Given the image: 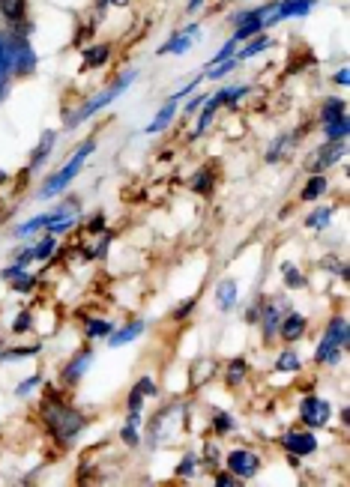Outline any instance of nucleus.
Returning a JSON list of instances; mask_svg holds the SVG:
<instances>
[{
    "instance_id": "obj_8",
    "label": "nucleus",
    "mask_w": 350,
    "mask_h": 487,
    "mask_svg": "<svg viewBox=\"0 0 350 487\" xmlns=\"http://www.w3.org/2000/svg\"><path fill=\"white\" fill-rule=\"evenodd\" d=\"M302 332H306V317H299V314H291V317L282 323V335L287 341H297Z\"/></svg>"
},
{
    "instance_id": "obj_20",
    "label": "nucleus",
    "mask_w": 350,
    "mask_h": 487,
    "mask_svg": "<svg viewBox=\"0 0 350 487\" xmlns=\"http://www.w3.org/2000/svg\"><path fill=\"white\" fill-rule=\"evenodd\" d=\"M105 57H108V48H105V45H96L93 51H87V63H90V66H99V63H105Z\"/></svg>"
},
{
    "instance_id": "obj_12",
    "label": "nucleus",
    "mask_w": 350,
    "mask_h": 487,
    "mask_svg": "<svg viewBox=\"0 0 350 487\" xmlns=\"http://www.w3.org/2000/svg\"><path fill=\"white\" fill-rule=\"evenodd\" d=\"M174 108H177V96H174V99H171V102H168V105H165L162 111H159L156 123H150V132H159V129H165V125L171 123V117H174Z\"/></svg>"
},
{
    "instance_id": "obj_24",
    "label": "nucleus",
    "mask_w": 350,
    "mask_h": 487,
    "mask_svg": "<svg viewBox=\"0 0 350 487\" xmlns=\"http://www.w3.org/2000/svg\"><path fill=\"white\" fill-rule=\"evenodd\" d=\"M87 362H90V356H87V353H84V356H78V362H75V365L66 371V376H78V374H81V368H84Z\"/></svg>"
},
{
    "instance_id": "obj_28",
    "label": "nucleus",
    "mask_w": 350,
    "mask_h": 487,
    "mask_svg": "<svg viewBox=\"0 0 350 487\" xmlns=\"http://www.w3.org/2000/svg\"><path fill=\"white\" fill-rule=\"evenodd\" d=\"M242 374H246V368H242V362H237V365L231 368V374H227V380H231V383H240Z\"/></svg>"
},
{
    "instance_id": "obj_35",
    "label": "nucleus",
    "mask_w": 350,
    "mask_h": 487,
    "mask_svg": "<svg viewBox=\"0 0 350 487\" xmlns=\"http://www.w3.org/2000/svg\"><path fill=\"white\" fill-rule=\"evenodd\" d=\"M36 383H39V376H34V380H27V383H24V386L19 389V395H27V391H30V389H34Z\"/></svg>"
},
{
    "instance_id": "obj_26",
    "label": "nucleus",
    "mask_w": 350,
    "mask_h": 487,
    "mask_svg": "<svg viewBox=\"0 0 350 487\" xmlns=\"http://www.w3.org/2000/svg\"><path fill=\"white\" fill-rule=\"evenodd\" d=\"M51 248H54V240L48 237V240H45V242H42V245L34 251V257H48V255H51Z\"/></svg>"
},
{
    "instance_id": "obj_41",
    "label": "nucleus",
    "mask_w": 350,
    "mask_h": 487,
    "mask_svg": "<svg viewBox=\"0 0 350 487\" xmlns=\"http://www.w3.org/2000/svg\"><path fill=\"white\" fill-rule=\"evenodd\" d=\"M201 4H204V0H189V12H195V9L201 6Z\"/></svg>"
},
{
    "instance_id": "obj_14",
    "label": "nucleus",
    "mask_w": 350,
    "mask_h": 487,
    "mask_svg": "<svg viewBox=\"0 0 350 487\" xmlns=\"http://www.w3.org/2000/svg\"><path fill=\"white\" fill-rule=\"evenodd\" d=\"M326 338H332V341L339 344V347H344V344H347V323H344V320H332Z\"/></svg>"
},
{
    "instance_id": "obj_32",
    "label": "nucleus",
    "mask_w": 350,
    "mask_h": 487,
    "mask_svg": "<svg viewBox=\"0 0 350 487\" xmlns=\"http://www.w3.org/2000/svg\"><path fill=\"white\" fill-rule=\"evenodd\" d=\"M4 72H6V48H4V42H0V81H4Z\"/></svg>"
},
{
    "instance_id": "obj_13",
    "label": "nucleus",
    "mask_w": 350,
    "mask_h": 487,
    "mask_svg": "<svg viewBox=\"0 0 350 487\" xmlns=\"http://www.w3.org/2000/svg\"><path fill=\"white\" fill-rule=\"evenodd\" d=\"M324 188H326V180H324L321 174L312 177V183H309L306 188H302V200H317V198L324 195Z\"/></svg>"
},
{
    "instance_id": "obj_27",
    "label": "nucleus",
    "mask_w": 350,
    "mask_h": 487,
    "mask_svg": "<svg viewBox=\"0 0 350 487\" xmlns=\"http://www.w3.org/2000/svg\"><path fill=\"white\" fill-rule=\"evenodd\" d=\"M123 439H126L129 446H135V443H138V436H135V413H132V421H129V425H126V431H123Z\"/></svg>"
},
{
    "instance_id": "obj_15",
    "label": "nucleus",
    "mask_w": 350,
    "mask_h": 487,
    "mask_svg": "<svg viewBox=\"0 0 350 487\" xmlns=\"http://www.w3.org/2000/svg\"><path fill=\"white\" fill-rule=\"evenodd\" d=\"M344 132H347V117H339V120L326 123V135H329V140H341Z\"/></svg>"
},
{
    "instance_id": "obj_39",
    "label": "nucleus",
    "mask_w": 350,
    "mask_h": 487,
    "mask_svg": "<svg viewBox=\"0 0 350 487\" xmlns=\"http://www.w3.org/2000/svg\"><path fill=\"white\" fill-rule=\"evenodd\" d=\"M30 326V317H21V320H15V332H19V329H27Z\"/></svg>"
},
{
    "instance_id": "obj_11",
    "label": "nucleus",
    "mask_w": 350,
    "mask_h": 487,
    "mask_svg": "<svg viewBox=\"0 0 350 487\" xmlns=\"http://www.w3.org/2000/svg\"><path fill=\"white\" fill-rule=\"evenodd\" d=\"M317 362H339V344L332 338H324L317 347Z\"/></svg>"
},
{
    "instance_id": "obj_6",
    "label": "nucleus",
    "mask_w": 350,
    "mask_h": 487,
    "mask_svg": "<svg viewBox=\"0 0 350 487\" xmlns=\"http://www.w3.org/2000/svg\"><path fill=\"white\" fill-rule=\"evenodd\" d=\"M284 448L291 454H312L317 448V439L312 434H287L284 436Z\"/></svg>"
},
{
    "instance_id": "obj_3",
    "label": "nucleus",
    "mask_w": 350,
    "mask_h": 487,
    "mask_svg": "<svg viewBox=\"0 0 350 487\" xmlns=\"http://www.w3.org/2000/svg\"><path fill=\"white\" fill-rule=\"evenodd\" d=\"M129 78H132V75H123V78H120V81H117V84H114V87H111L108 93H102V96H99V99H93V102H87V105L81 108V111H78V114H72V120H69V129H72V125H78V123H81L84 117H90V114H93V111H99V108H102V105H108V102H111V99L117 96V93H120V90H123V87L129 84Z\"/></svg>"
},
{
    "instance_id": "obj_4",
    "label": "nucleus",
    "mask_w": 350,
    "mask_h": 487,
    "mask_svg": "<svg viewBox=\"0 0 350 487\" xmlns=\"http://www.w3.org/2000/svg\"><path fill=\"white\" fill-rule=\"evenodd\" d=\"M299 413H302V419H306L309 428H321V425L329 421V404L321 401V398H306Z\"/></svg>"
},
{
    "instance_id": "obj_25",
    "label": "nucleus",
    "mask_w": 350,
    "mask_h": 487,
    "mask_svg": "<svg viewBox=\"0 0 350 487\" xmlns=\"http://www.w3.org/2000/svg\"><path fill=\"white\" fill-rule=\"evenodd\" d=\"M267 48V39H254L252 45H249V48L246 51H242V57H252V54H257V51H264Z\"/></svg>"
},
{
    "instance_id": "obj_38",
    "label": "nucleus",
    "mask_w": 350,
    "mask_h": 487,
    "mask_svg": "<svg viewBox=\"0 0 350 487\" xmlns=\"http://www.w3.org/2000/svg\"><path fill=\"white\" fill-rule=\"evenodd\" d=\"M287 281H291V287H297V284H299V275H297L294 270H287Z\"/></svg>"
},
{
    "instance_id": "obj_37",
    "label": "nucleus",
    "mask_w": 350,
    "mask_h": 487,
    "mask_svg": "<svg viewBox=\"0 0 350 487\" xmlns=\"http://www.w3.org/2000/svg\"><path fill=\"white\" fill-rule=\"evenodd\" d=\"M195 188H197V192H204V188H207V174H201L195 180Z\"/></svg>"
},
{
    "instance_id": "obj_5",
    "label": "nucleus",
    "mask_w": 350,
    "mask_h": 487,
    "mask_svg": "<svg viewBox=\"0 0 350 487\" xmlns=\"http://www.w3.org/2000/svg\"><path fill=\"white\" fill-rule=\"evenodd\" d=\"M227 466H231L237 476L249 478L254 469H257V454H249V451H231V454H227Z\"/></svg>"
},
{
    "instance_id": "obj_2",
    "label": "nucleus",
    "mask_w": 350,
    "mask_h": 487,
    "mask_svg": "<svg viewBox=\"0 0 350 487\" xmlns=\"http://www.w3.org/2000/svg\"><path fill=\"white\" fill-rule=\"evenodd\" d=\"M90 153H93V144H84V147H81L78 153H75V159L69 162V168H66V170H60V174H57V177H54V180H51L48 185H45V192H42V195H45V198H51V195H57V192H63V188H66V185L72 183V177L78 174L81 162L87 159Z\"/></svg>"
},
{
    "instance_id": "obj_23",
    "label": "nucleus",
    "mask_w": 350,
    "mask_h": 487,
    "mask_svg": "<svg viewBox=\"0 0 350 487\" xmlns=\"http://www.w3.org/2000/svg\"><path fill=\"white\" fill-rule=\"evenodd\" d=\"M326 222H329V210H321V212H314V218H309V227H321Z\"/></svg>"
},
{
    "instance_id": "obj_21",
    "label": "nucleus",
    "mask_w": 350,
    "mask_h": 487,
    "mask_svg": "<svg viewBox=\"0 0 350 487\" xmlns=\"http://www.w3.org/2000/svg\"><path fill=\"white\" fill-rule=\"evenodd\" d=\"M276 368H279V371H297V368H299V362H297V356H294V353H284V356H279Z\"/></svg>"
},
{
    "instance_id": "obj_10",
    "label": "nucleus",
    "mask_w": 350,
    "mask_h": 487,
    "mask_svg": "<svg viewBox=\"0 0 350 487\" xmlns=\"http://www.w3.org/2000/svg\"><path fill=\"white\" fill-rule=\"evenodd\" d=\"M234 299H237V284H234V281H222V284H219V308L231 311Z\"/></svg>"
},
{
    "instance_id": "obj_16",
    "label": "nucleus",
    "mask_w": 350,
    "mask_h": 487,
    "mask_svg": "<svg viewBox=\"0 0 350 487\" xmlns=\"http://www.w3.org/2000/svg\"><path fill=\"white\" fill-rule=\"evenodd\" d=\"M279 308L272 305V308H267V320H264V329H267V338H272L276 335V329H279Z\"/></svg>"
},
{
    "instance_id": "obj_31",
    "label": "nucleus",
    "mask_w": 350,
    "mask_h": 487,
    "mask_svg": "<svg viewBox=\"0 0 350 487\" xmlns=\"http://www.w3.org/2000/svg\"><path fill=\"white\" fill-rule=\"evenodd\" d=\"M231 66H234V60H227V63H222V66H219V69H212V72H210V78H222V75H225L227 69H231Z\"/></svg>"
},
{
    "instance_id": "obj_33",
    "label": "nucleus",
    "mask_w": 350,
    "mask_h": 487,
    "mask_svg": "<svg viewBox=\"0 0 350 487\" xmlns=\"http://www.w3.org/2000/svg\"><path fill=\"white\" fill-rule=\"evenodd\" d=\"M30 284H34V278L21 275V281H15V290H30Z\"/></svg>"
},
{
    "instance_id": "obj_43",
    "label": "nucleus",
    "mask_w": 350,
    "mask_h": 487,
    "mask_svg": "<svg viewBox=\"0 0 350 487\" xmlns=\"http://www.w3.org/2000/svg\"><path fill=\"white\" fill-rule=\"evenodd\" d=\"M102 4H111V0H102Z\"/></svg>"
},
{
    "instance_id": "obj_40",
    "label": "nucleus",
    "mask_w": 350,
    "mask_h": 487,
    "mask_svg": "<svg viewBox=\"0 0 350 487\" xmlns=\"http://www.w3.org/2000/svg\"><path fill=\"white\" fill-rule=\"evenodd\" d=\"M227 484H234V478L231 476H219V487H227Z\"/></svg>"
},
{
    "instance_id": "obj_44",
    "label": "nucleus",
    "mask_w": 350,
    "mask_h": 487,
    "mask_svg": "<svg viewBox=\"0 0 350 487\" xmlns=\"http://www.w3.org/2000/svg\"><path fill=\"white\" fill-rule=\"evenodd\" d=\"M120 4H123V0H120Z\"/></svg>"
},
{
    "instance_id": "obj_17",
    "label": "nucleus",
    "mask_w": 350,
    "mask_h": 487,
    "mask_svg": "<svg viewBox=\"0 0 350 487\" xmlns=\"http://www.w3.org/2000/svg\"><path fill=\"white\" fill-rule=\"evenodd\" d=\"M341 111H344V105H341L339 99H332V102H329V105L324 108V120H326V123H332V120H339V117H344Z\"/></svg>"
},
{
    "instance_id": "obj_22",
    "label": "nucleus",
    "mask_w": 350,
    "mask_h": 487,
    "mask_svg": "<svg viewBox=\"0 0 350 487\" xmlns=\"http://www.w3.org/2000/svg\"><path fill=\"white\" fill-rule=\"evenodd\" d=\"M189 48V39L186 36H177L174 42H168V45H165V48H162V54H168V51H186Z\"/></svg>"
},
{
    "instance_id": "obj_7",
    "label": "nucleus",
    "mask_w": 350,
    "mask_h": 487,
    "mask_svg": "<svg viewBox=\"0 0 350 487\" xmlns=\"http://www.w3.org/2000/svg\"><path fill=\"white\" fill-rule=\"evenodd\" d=\"M242 21H246V24H242V27H237L234 39H246V36L257 34V30L264 27V9H257V12H246V19H242Z\"/></svg>"
},
{
    "instance_id": "obj_30",
    "label": "nucleus",
    "mask_w": 350,
    "mask_h": 487,
    "mask_svg": "<svg viewBox=\"0 0 350 487\" xmlns=\"http://www.w3.org/2000/svg\"><path fill=\"white\" fill-rule=\"evenodd\" d=\"M216 428H219V434H227V431H231V419H227V416H216Z\"/></svg>"
},
{
    "instance_id": "obj_29",
    "label": "nucleus",
    "mask_w": 350,
    "mask_h": 487,
    "mask_svg": "<svg viewBox=\"0 0 350 487\" xmlns=\"http://www.w3.org/2000/svg\"><path fill=\"white\" fill-rule=\"evenodd\" d=\"M129 410H132V413H138V410H141V389H135V391H132V398H129Z\"/></svg>"
},
{
    "instance_id": "obj_19",
    "label": "nucleus",
    "mask_w": 350,
    "mask_h": 487,
    "mask_svg": "<svg viewBox=\"0 0 350 487\" xmlns=\"http://www.w3.org/2000/svg\"><path fill=\"white\" fill-rule=\"evenodd\" d=\"M108 332H111V326L102 323V320H90L87 323V335L90 338H99V335H108Z\"/></svg>"
},
{
    "instance_id": "obj_18",
    "label": "nucleus",
    "mask_w": 350,
    "mask_h": 487,
    "mask_svg": "<svg viewBox=\"0 0 350 487\" xmlns=\"http://www.w3.org/2000/svg\"><path fill=\"white\" fill-rule=\"evenodd\" d=\"M51 140H54V132H48V135H45L42 147L34 153V162H30V168H36V165H39V159H45V155H48V150H51Z\"/></svg>"
},
{
    "instance_id": "obj_42",
    "label": "nucleus",
    "mask_w": 350,
    "mask_h": 487,
    "mask_svg": "<svg viewBox=\"0 0 350 487\" xmlns=\"http://www.w3.org/2000/svg\"><path fill=\"white\" fill-rule=\"evenodd\" d=\"M4 180H6V177H4V174H0V183H4Z\"/></svg>"
},
{
    "instance_id": "obj_1",
    "label": "nucleus",
    "mask_w": 350,
    "mask_h": 487,
    "mask_svg": "<svg viewBox=\"0 0 350 487\" xmlns=\"http://www.w3.org/2000/svg\"><path fill=\"white\" fill-rule=\"evenodd\" d=\"M45 419H48L51 431H57L60 439H72L75 434L84 428V419H81L78 413H75V410H66V406H57V404L45 406Z\"/></svg>"
},
{
    "instance_id": "obj_9",
    "label": "nucleus",
    "mask_w": 350,
    "mask_h": 487,
    "mask_svg": "<svg viewBox=\"0 0 350 487\" xmlns=\"http://www.w3.org/2000/svg\"><path fill=\"white\" fill-rule=\"evenodd\" d=\"M141 332H144V323L138 320V323H132V326H126V329H123V332H120V335H111V347H123V344L135 341V338H138Z\"/></svg>"
},
{
    "instance_id": "obj_34",
    "label": "nucleus",
    "mask_w": 350,
    "mask_h": 487,
    "mask_svg": "<svg viewBox=\"0 0 350 487\" xmlns=\"http://www.w3.org/2000/svg\"><path fill=\"white\" fill-rule=\"evenodd\" d=\"M153 391H156L153 380H141V395H153Z\"/></svg>"
},
{
    "instance_id": "obj_36",
    "label": "nucleus",
    "mask_w": 350,
    "mask_h": 487,
    "mask_svg": "<svg viewBox=\"0 0 350 487\" xmlns=\"http://www.w3.org/2000/svg\"><path fill=\"white\" fill-rule=\"evenodd\" d=\"M192 305H195V302H186V305H180V308H177L174 314H177V317H186V314L192 311Z\"/></svg>"
}]
</instances>
